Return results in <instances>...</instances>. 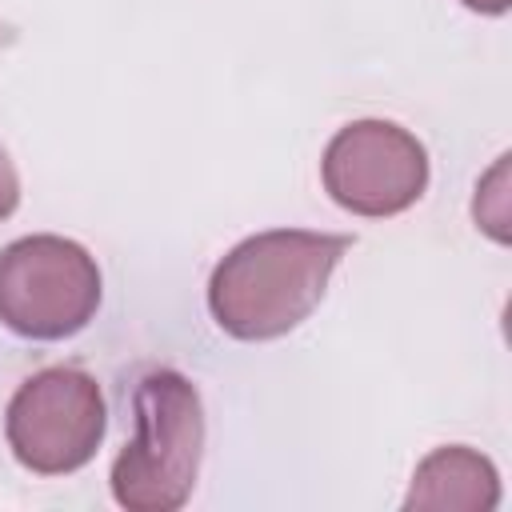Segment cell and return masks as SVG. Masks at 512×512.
<instances>
[{
  "mask_svg": "<svg viewBox=\"0 0 512 512\" xmlns=\"http://www.w3.org/2000/svg\"><path fill=\"white\" fill-rule=\"evenodd\" d=\"M424 184V144L388 120H356L324 152V188L356 216H396L420 200Z\"/></svg>",
  "mask_w": 512,
  "mask_h": 512,
  "instance_id": "5",
  "label": "cell"
},
{
  "mask_svg": "<svg viewBox=\"0 0 512 512\" xmlns=\"http://www.w3.org/2000/svg\"><path fill=\"white\" fill-rule=\"evenodd\" d=\"M352 236L260 232L236 244L208 280V308L236 340H272L296 328L324 296Z\"/></svg>",
  "mask_w": 512,
  "mask_h": 512,
  "instance_id": "1",
  "label": "cell"
},
{
  "mask_svg": "<svg viewBox=\"0 0 512 512\" xmlns=\"http://www.w3.org/2000/svg\"><path fill=\"white\" fill-rule=\"evenodd\" d=\"M476 224L492 240H508V156H500V164L476 188Z\"/></svg>",
  "mask_w": 512,
  "mask_h": 512,
  "instance_id": "7",
  "label": "cell"
},
{
  "mask_svg": "<svg viewBox=\"0 0 512 512\" xmlns=\"http://www.w3.org/2000/svg\"><path fill=\"white\" fill-rule=\"evenodd\" d=\"M204 452L200 392L172 368L140 376L132 440L112 464V496L128 512H172L192 496Z\"/></svg>",
  "mask_w": 512,
  "mask_h": 512,
  "instance_id": "2",
  "label": "cell"
},
{
  "mask_svg": "<svg viewBox=\"0 0 512 512\" xmlns=\"http://www.w3.org/2000/svg\"><path fill=\"white\" fill-rule=\"evenodd\" d=\"M100 304L96 260L64 236H24L0 252V320L28 340L80 332Z\"/></svg>",
  "mask_w": 512,
  "mask_h": 512,
  "instance_id": "3",
  "label": "cell"
},
{
  "mask_svg": "<svg viewBox=\"0 0 512 512\" xmlns=\"http://www.w3.org/2000/svg\"><path fill=\"white\" fill-rule=\"evenodd\" d=\"M500 504L492 460L472 448H436L412 476L408 512H488Z\"/></svg>",
  "mask_w": 512,
  "mask_h": 512,
  "instance_id": "6",
  "label": "cell"
},
{
  "mask_svg": "<svg viewBox=\"0 0 512 512\" xmlns=\"http://www.w3.org/2000/svg\"><path fill=\"white\" fill-rule=\"evenodd\" d=\"M468 8H476V12H488V16H496V12H504L508 8V0H464Z\"/></svg>",
  "mask_w": 512,
  "mask_h": 512,
  "instance_id": "9",
  "label": "cell"
},
{
  "mask_svg": "<svg viewBox=\"0 0 512 512\" xmlns=\"http://www.w3.org/2000/svg\"><path fill=\"white\" fill-rule=\"evenodd\" d=\"M8 40H12V28H8V24H4V20H0V48H4V44H8Z\"/></svg>",
  "mask_w": 512,
  "mask_h": 512,
  "instance_id": "10",
  "label": "cell"
},
{
  "mask_svg": "<svg viewBox=\"0 0 512 512\" xmlns=\"http://www.w3.org/2000/svg\"><path fill=\"white\" fill-rule=\"evenodd\" d=\"M4 432L24 468L40 476L76 472L96 456L104 436L100 384L80 368H44L16 388Z\"/></svg>",
  "mask_w": 512,
  "mask_h": 512,
  "instance_id": "4",
  "label": "cell"
},
{
  "mask_svg": "<svg viewBox=\"0 0 512 512\" xmlns=\"http://www.w3.org/2000/svg\"><path fill=\"white\" fill-rule=\"evenodd\" d=\"M16 204H20V176H16L12 160H8V152L0 148V220L12 216Z\"/></svg>",
  "mask_w": 512,
  "mask_h": 512,
  "instance_id": "8",
  "label": "cell"
}]
</instances>
